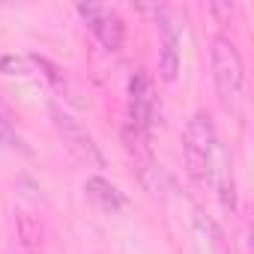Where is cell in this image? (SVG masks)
Here are the masks:
<instances>
[{"label": "cell", "mask_w": 254, "mask_h": 254, "mask_svg": "<svg viewBox=\"0 0 254 254\" xmlns=\"http://www.w3.org/2000/svg\"><path fill=\"white\" fill-rule=\"evenodd\" d=\"M221 200V206L227 212H236L239 200H236V177H233V156L224 150V144L218 141L215 153H212V162H209V177H206Z\"/></svg>", "instance_id": "8992f818"}, {"label": "cell", "mask_w": 254, "mask_h": 254, "mask_svg": "<svg viewBox=\"0 0 254 254\" xmlns=\"http://www.w3.org/2000/svg\"><path fill=\"white\" fill-rule=\"evenodd\" d=\"M0 72L3 75H30V63L15 54H0Z\"/></svg>", "instance_id": "30bf717a"}, {"label": "cell", "mask_w": 254, "mask_h": 254, "mask_svg": "<svg viewBox=\"0 0 254 254\" xmlns=\"http://www.w3.org/2000/svg\"><path fill=\"white\" fill-rule=\"evenodd\" d=\"M126 108H129V126H135L138 132L150 135L159 123V96H156V84L144 69H135V75L129 78V90H126Z\"/></svg>", "instance_id": "3957f363"}, {"label": "cell", "mask_w": 254, "mask_h": 254, "mask_svg": "<svg viewBox=\"0 0 254 254\" xmlns=\"http://www.w3.org/2000/svg\"><path fill=\"white\" fill-rule=\"evenodd\" d=\"M27 63H33V66H36V69H39V72H42V75H45L57 90H63V87H66V69H63V66H57L54 60H48V57H42V54H30V57H27Z\"/></svg>", "instance_id": "9c48e42d"}, {"label": "cell", "mask_w": 254, "mask_h": 254, "mask_svg": "<svg viewBox=\"0 0 254 254\" xmlns=\"http://www.w3.org/2000/svg\"><path fill=\"white\" fill-rule=\"evenodd\" d=\"M0 147H9V150H15V147H21V138H18V132L9 126V120H3L0 117Z\"/></svg>", "instance_id": "8fae6325"}, {"label": "cell", "mask_w": 254, "mask_h": 254, "mask_svg": "<svg viewBox=\"0 0 254 254\" xmlns=\"http://www.w3.org/2000/svg\"><path fill=\"white\" fill-rule=\"evenodd\" d=\"M84 194H87V200H90L96 209H102V212H108V215H117V212L126 209V194H123L111 180H105V177H87Z\"/></svg>", "instance_id": "ba28073f"}, {"label": "cell", "mask_w": 254, "mask_h": 254, "mask_svg": "<svg viewBox=\"0 0 254 254\" xmlns=\"http://www.w3.org/2000/svg\"><path fill=\"white\" fill-rule=\"evenodd\" d=\"M218 147V132H215V120L209 111H194L186 132H183V159L186 171L194 183H206L209 177V162Z\"/></svg>", "instance_id": "7a4b0ae2"}, {"label": "cell", "mask_w": 254, "mask_h": 254, "mask_svg": "<svg viewBox=\"0 0 254 254\" xmlns=\"http://www.w3.org/2000/svg\"><path fill=\"white\" fill-rule=\"evenodd\" d=\"M78 15L87 21L90 33L108 48V51H120L123 42H126V21L108 9V6H96V3H81L78 6Z\"/></svg>", "instance_id": "5b68a950"}, {"label": "cell", "mask_w": 254, "mask_h": 254, "mask_svg": "<svg viewBox=\"0 0 254 254\" xmlns=\"http://www.w3.org/2000/svg\"><path fill=\"white\" fill-rule=\"evenodd\" d=\"M159 33H162V39H159V75H162V81H168V84H171V81H177L180 66H183V54H180V33H177L174 21H168V18H162Z\"/></svg>", "instance_id": "52a82bcc"}, {"label": "cell", "mask_w": 254, "mask_h": 254, "mask_svg": "<svg viewBox=\"0 0 254 254\" xmlns=\"http://www.w3.org/2000/svg\"><path fill=\"white\" fill-rule=\"evenodd\" d=\"M212 87L221 111L233 120L245 117V60L230 36H215L209 42Z\"/></svg>", "instance_id": "6da1fadb"}, {"label": "cell", "mask_w": 254, "mask_h": 254, "mask_svg": "<svg viewBox=\"0 0 254 254\" xmlns=\"http://www.w3.org/2000/svg\"><path fill=\"white\" fill-rule=\"evenodd\" d=\"M51 123H54V129H57L60 141H63L81 162L96 165V168H105V156H102V150L96 147L93 135L84 129V126H81L69 111H63L60 105H51Z\"/></svg>", "instance_id": "277c9868"}]
</instances>
